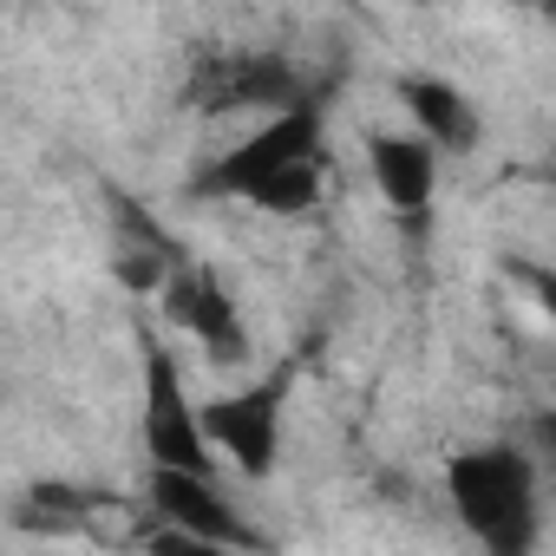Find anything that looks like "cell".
<instances>
[{
    "label": "cell",
    "mask_w": 556,
    "mask_h": 556,
    "mask_svg": "<svg viewBox=\"0 0 556 556\" xmlns=\"http://www.w3.org/2000/svg\"><path fill=\"white\" fill-rule=\"evenodd\" d=\"M439 164H445V151L426 144L419 131H374L367 138V170H374V190L387 197L393 216H426L432 210Z\"/></svg>",
    "instance_id": "ba28073f"
},
{
    "label": "cell",
    "mask_w": 556,
    "mask_h": 556,
    "mask_svg": "<svg viewBox=\"0 0 556 556\" xmlns=\"http://www.w3.org/2000/svg\"><path fill=\"white\" fill-rule=\"evenodd\" d=\"M400 105H406L413 131H419L426 144H439V151H471V144L484 138V125H478V105H471V99H465L452 79L406 73V79H400Z\"/></svg>",
    "instance_id": "9c48e42d"
},
{
    "label": "cell",
    "mask_w": 556,
    "mask_h": 556,
    "mask_svg": "<svg viewBox=\"0 0 556 556\" xmlns=\"http://www.w3.org/2000/svg\"><path fill=\"white\" fill-rule=\"evenodd\" d=\"M144 549H151V556H236V549H223V543H203V536H190V530H170V523H151V530H144Z\"/></svg>",
    "instance_id": "8fae6325"
},
{
    "label": "cell",
    "mask_w": 556,
    "mask_h": 556,
    "mask_svg": "<svg viewBox=\"0 0 556 556\" xmlns=\"http://www.w3.org/2000/svg\"><path fill=\"white\" fill-rule=\"evenodd\" d=\"M445 497L452 517L465 523V536L484 556H536L543 543V484L523 445L491 439L471 445L445 465Z\"/></svg>",
    "instance_id": "7a4b0ae2"
},
{
    "label": "cell",
    "mask_w": 556,
    "mask_h": 556,
    "mask_svg": "<svg viewBox=\"0 0 556 556\" xmlns=\"http://www.w3.org/2000/svg\"><path fill=\"white\" fill-rule=\"evenodd\" d=\"M523 432H530V452L556 465V406H536V413L523 419Z\"/></svg>",
    "instance_id": "4fadbf2b"
},
{
    "label": "cell",
    "mask_w": 556,
    "mask_h": 556,
    "mask_svg": "<svg viewBox=\"0 0 556 556\" xmlns=\"http://www.w3.org/2000/svg\"><path fill=\"white\" fill-rule=\"evenodd\" d=\"M510 275H517V289H530V302L556 321V268L549 262H530V255H510Z\"/></svg>",
    "instance_id": "7c38bea8"
},
{
    "label": "cell",
    "mask_w": 556,
    "mask_h": 556,
    "mask_svg": "<svg viewBox=\"0 0 556 556\" xmlns=\"http://www.w3.org/2000/svg\"><path fill=\"white\" fill-rule=\"evenodd\" d=\"M86 510H92V497L86 491H73V484H34L21 504H14V523L21 530H79L86 523Z\"/></svg>",
    "instance_id": "30bf717a"
},
{
    "label": "cell",
    "mask_w": 556,
    "mask_h": 556,
    "mask_svg": "<svg viewBox=\"0 0 556 556\" xmlns=\"http://www.w3.org/2000/svg\"><path fill=\"white\" fill-rule=\"evenodd\" d=\"M190 190L223 197V203H249L262 216H308L328 190V118H321V105H295V112L262 118L223 157H210Z\"/></svg>",
    "instance_id": "6da1fadb"
},
{
    "label": "cell",
    "mask_w": 556,
    "mask_h": 556,
    "mask_svg": "<svg viewBox=\"0 0 556 556\" xmlns=\"http://www.w3.org/2000/svg\"><path fill=\"white\" fill-rule=\"evenodd\" d=\"M138 439L151 471H190V478H216V445L203 432V406L184 387L177 354L144 328L138 334Z\"/></svg>",
    "instance_id": "3957f363"
},
{
    "label": "cell",
    "mask_w": 556,
    "mask_h": 556,
    "mask_svg": "<svg viewBox=\"0 0 556 556\" xmlns=\"http://www.w3.org/2000/svg\"><path fill=\"white\" fill-rule=\"evenodd\" d=\"M151 510H157V523L190 530V536H203V543H223V549H236V556H255V549H262L255 523L236 510V497H229L216 478L151 471Z\"/></svg>",
    "instance_id": "52a82bcc"
},
{
    "label": "cell",
    "mask_w": 556,
    "mask_h": 556,
    "mask_svg": "<svg viewBox=\"0 0 556 556\" xmlns=\"http://www.w3.org/2000/svg\"><path fill=\"white\" fill-rule=\"evenodd\" d=\"M282 406H289V374H268L203 400V432L242 478H275V465H282Z\"/></svg>",
    "instance_id": "5b68a950"
},
{
    "label": "cell",
    "mask_w": 556,
    "mask_h": 556,
    "mask_svg": "<svg viewBox=\"0 0 556 556\" xmlns=\"http://www.w3.org/2000/svg\"><path fill=\"white\" fill-rule=\"evenodd\" d=\"M157 308H164V321H177V328L203 348L210 367H249V354H255V348H249V321H242L229 282H223L210 262H184L170 282H164Z\"/></svg>",
    "instance_id": "8992f818"
},
{
    "label": "cell",
    "mask_w": 556,
    "mask_h": 556,
    "mask_svg": "<svg viewBox=\"0 0 556 556\" xmlns=\"http://www.w3.org/2000/svg\"><path fill=\"white\" fill-rule=\"evenodd\" d=\"M190 105L197 112H295V105H315L308 92V73L289 60V53H203L190 66Z\"/></svg>",
    "instance_id": "277c9868"
}]
</instances>
